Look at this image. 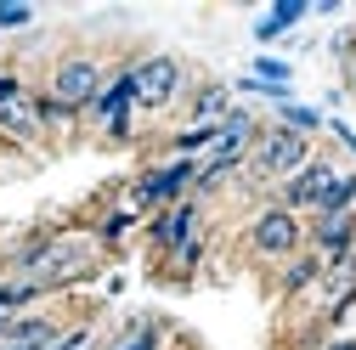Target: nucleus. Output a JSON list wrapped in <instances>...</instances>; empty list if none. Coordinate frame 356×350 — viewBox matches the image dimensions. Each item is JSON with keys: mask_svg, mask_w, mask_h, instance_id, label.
<instances>
[{"mask_svg": "<svg viewBox=\"0 0 356 350\" xmlns=\"http://www.w3.org/2000/svg\"><path fill=\"white\" fill-rule=\"evenodd\" d=\"M187 238H198V198H181V203H170V209H153L147 215V243L153 254H175Z\"/></svg>", "mask_w": 356, "mask_h": 350, "instance_id": "nucleus-8", "label": "nucleus"}, {"mask_svg": "<svg viewBox=\"0 0 356 350\" xmlns=\"http://www.w3.org/2000/svg\"><path fill=\"white\" fill-rule=\"evenodd\" d=\"M91 266H97V249L85 243V238H68V232L29 238L23 249H12V277H29L34 288H46V294L68 288L74 277H85Z\"/></svg>", "mask_w": 356, "mask_h": 350, "instance_id": "nucleus-1", "label": "nucleus"}, {"mask_svg": "<svg viewBox=\"0 0 356 350\" xmlns=\"http://www.w3.org/2000/svg\"><path fill=\"white\" fill-rule=\"evenodd\" d=\"M34 299H46V288H34L29 277H0V311L6 317H23Z\"/></svg>", "mask_w": 356, "mask_h": 350, "instance_id": "nucleus-15", "label": "nucleus"}, {"mask_svg": "<svg viewBox=\"0 0 356 350\" xmlns=\"http://www.w3.org/2000/svg\"><path fill=\"white\" fill-rule=\"evenodd\" d=\"M350 209H356V169H350V175H334V181H328L317 215H350Z\"/></svg>", "mask_w": 356, "mask_h": 350, "instance_id": "nucleus-17", "label": "nucleus"}, {"mask_svg": "<svg viewBox=\"0 0 356 350\" xmlns=\"http://www.w3.org/2000/svg\"><path fill=\"white\" fill-rule=\"evenodd\" d=\"M311 158H317V153H311V136L272 124V130H260V136H254L243 175H249V181H272V187H283L289 175H294V169H305Z\"/></svg>", "mask_w": 356, "mask_h": 350, "instance_id": "nucleus-2", "label": "nucleus"}, {"mask_svg": "<svg viewBox=\"0 0 356 350\" xmlns=\"http://www.w3.org/2000/svg\"><path fill=\"white\" fill-rule=\"evenodd\" d=\"M57 333H63V328H57L51 317H12V328H6V344H23V350H46Z\"/></svg>", "mask_w": 356, "mask_h": 350, "instance_id": "nucleus-12", "label": "nucleus"}, {"mask_svg": "<svg viewBox=\"0 0 356 350\" xmlns=\"http://www.w3.org/2000/svg\"><path fill=\"white\" fill-rule=\"evenodd\" d=\"M130 79H136V108L164 113L175 102V91H181V62L175 57H147V62L130 68Z\"/></svg>", "mask_w": 356, "mask_h": 350, "instance_id": "nucleus-7", "label": "nucleus"}, {"mask_svg": "<svg viewBox=\"0 0 356 350\" xmlns=\"http://www.w3.org/2000/svg\"><path fill=\"white\" fill-rule=\"evenodd\" d=\"M305 249V221L289 209H260L254 221H249V254L254 260H294Z\"/></svg>", "mask_w": 356, "mask_h": 350, "instance_id": "nucleus-4", "label": "nucleus"}, {"mask_svg": "<svg viewBox=\"0 0 356 350\" xmlns=\"http://www.w3.org/2000/svg\"><path fill=\"white\" fill-rule=\"evenodd\" d=\"M34 23V6H23V0H0V28H23Z\"/></svg>", "mask_w": 356, "mask_h": 350, "instance_id": "nucleus-24", "label": "nucleus"}, {"mask_svg": "<svg viewBox=\"0 0 356 350\" xmlns=\"http://www.w3.org/2000/svg\"><path fill=\"white\" fill-rule=\"evenodd\" d=\"M334 164L328 158H311L305 169H294L289 175V181L277 187V209H289V215H300V221H305V215H317V203H323V192H328V181H334Z\"/></svg>", "mask_w": 356, "mask_h": 350, "instance_id": "nucleus-5", "label": "nucleus"}, {"mask_svg": "<svg viewBox=\"0 0 356 350\" xmlns=\"http://www.w3.org/2000/svg\"><path fill=\"white\" fill-rule=\"evenodd\" d=\"M198 181V158H170V164H153L136 187H130V209H170V203H181Z\"/></svg>", "mask_w": 356, "mask_h": 350, "instance_id": "nucleus-3", "label": "nucleus"}, {"mask_svg": "<svg viewBox=\"0 0 356 350\" xmlns=\"http://www.w3.org/2000/svg\"><path fill=\"white\" fill-rule=\"evenodd\" d=\"M130 108H136V79H130V68L124 74H113V79H102V91H97V102L91 108H85V113H91V119H124Z\"/></svg>", "mask_w": 356, "mask_h": 350, "instance_id": "nucleus-10", "label": "nucleus"}, {"mask_svg": "<svg viewBox=\"0 0 356 350\" xmlns=\"http://www.w3.org/2000/svg\"><path fill=\"white\" fill-rule=\"evenodd\" d=\"M40 108H34V97H17V102H0V136L6 142H34L40 136Z\"/></svg>", "mask_w": 356, "mask_h": 350, "instance_id": "nucleus-11", "label": "nucleus"}, {"mask_svg": "<svg viewBox=\"0 0 356 350\" xmlns=\"http://www.w3.org/2000/svg\"><path fill=\"white\" fill-rule=\"evenodd\" d=\"M277 124H283V130H300V136H317L328 119H323L317 108H305V102H294V97H289V102H277Z\"/></svg>", "mask_w": 356, "mask_h": 350, "instance_id": "nucleus-16", "label": "nucleus"}, {"mask_svg": "<svg viewBox=\"0 0 356 350\" xmlns=\"http://www.w3.org/2000/svg\"><path fill=\"white\" fill-rule=\"evenodd\" d=\"M198 260H204V238H187L181 249H175V254H170V266H175V277H187V272L198 266Z\"/></svg>", "mask_w": 356, "mask_h": 350, "instance_id": "nucleus-22", "label": "nucleus"}, {"mask_svg": "<svg viewBox=\"0 0 356 350\" xmlns=\"http://www.w3.org/2000/svg\"><path fill=\"white\" fill-rule=\"evenodd\" d=\"M130 221H136V209H113V215H108V221L97 226V243H119V238L130 232Z\"/></svg>", "mask_w": 356, "mask_h": 350, "instance_id": "nucleus-20", "label": "nucleus"}, {"mask_svg": "<svg viewBox=\"0 0 356 350\" xmlns=\"http://www.w3.org/2000/svg\"><path fill=\"white\" fill-rule=\"evenodd\" d=\"M232 113V91L227 85H204V91L193 97V124H220Z\"/></svg>", "mask_w": 356, "mask_h": 350, "instance_id": "nucleus-14", "label": "nucleus"}, {"mask_svg": "<svg viewBox=\"0 0 356 350\" xmlns=\"http://www.w3.org/2000/svg\"><path fill=\"white\" fill-rule=\"evenodd\" d=\"M209 147H215V124H187L181 136L170 142L175 158H198V153H209Z\"/></svg>", "mask_w": 356, "mask_h": 350, "instance_id": "nucleus-18", "label": "nucleus"}, {"mask_svg": "<svg viewBox=\"0 0 356 350\" xmlns=\"http://www.w3.org/2000/svg\"><path fill=\"white\" fill-rule=\"evenodd\" d=\"M254 79H266V85H289L294 79V68L283 62V57H254V68H249Z\"/></svg>", "mask_w": 356, "mask_h": 350, "instance_id": "nucleus-19", "label": "nucleus"}, {"mask_svg": "<svg viewBox=\"0 0 356 350\" xmlns=\"http://www.w3.org/2000/svg\"><path fill=\"white\" fill-rule=\"evenodd\" d=\"M323 350H356V339H328Z\"/></svg>", "mask_w": 356, "mask_h": 350, "instance_id": "nucleus-27", "label": "nucleus"}, {"mask_svg": "<svg viewBox=\"0 0 356 350\" xmlns=\"http://www.w3.org/2000/svg\"><path fill=\"white\" fill-rule=\"evenodd\" d=\"M108 136H113V142H130V113H124V119H108Z\"/></svg>", "mask_w": 356, "mask_h": 350, "instance_id": "nucleus-26", "label": "nucleus"}, {"mask_svg": "<svg viewBox=\"0 0 356 350\" xmlns=\"http://www.w3.org/2000/svg\"><path fill=\"white\" fill-rule=\"evenodd\" d=\"M85 344H91V328H74V333H57L46 350H85Z\"/></svg>", "mask_w": 356, "mask_h": 350, "instance_id": "nucleus-25", "label": "nucleus"}, {"mask_svg": "<svg viewBox=\"0 0 356 350\" xmlns=\"http://www.w3.org/2000/svg\"><path fill=\"white\" fill-rule=\"evenodd\" d=\"M113 350H159V322H136V333L119 339Z\"/></svg>", "mask_w": 356, "mask_h": 350, "instance_id": "nucleus-23", "label": "nucleus"}, {"mask_svg": "<svg viewBox=\"0 0 356 350\" xmlns=\"http://www.w3.org/2000/svg\"><path fill=\"white\" fill-rule=\"evenodd\" d=\"M97 91H102V68H97L91 57H63V62H57L51 97H57L68 113H85V108L97 102Z\"/></svg>", "mask_w": 356, "mask_h": 350, "instance_id": "nucleus-6", "label": "nucleus"}, {"mask_svg": "<svg viewBox=\"0 0 356 350\" xmlns=\"http://www.w3.org/2000/svg\"><path fill=\"white\" fill-rule=\"evenodd\" d=\"M6 328H12V317H6V311H0V344H6Z\"/></svg>", "mask_w": 356, "mask_h": 350, "instance_id": "nucleus-28", "label": "nucleus"}, {"mask_svg": "<svg viewBox=\"0 0 356 350\" xmlns=\"http://www.w3.org/2000/svg\"><path fill=\"white\" fill-rule=\"evenodd\" d=\"M305 249L317 254V260L356 254V209H350V215H311V226H305Z\"/></svg>", "mask_w": 356, "mask_h": 350, "instance_id": "nucleus-9", "label": "nucleus"}, {"mask_svg": "<svg viewBox=\"0 0 356 350\" xmlns=\"http://www.w3.org/2000/svg\"><path fill=\"white\" fill-rule=\"evenodd\" d=\"M305 12H311V6H305V0H277V6H272V12H266V17H272V28L283 34V28H294V23L305 17Z\"/></svg>", "mask_w": 356, "mask_h": 350, "instance_id": "nucleus-21", "label": "nucleus"}, {"mask_svg": "<svg viewBox=\"0 0 356 350\" xmlns=\"http://www.w3.org/2000/svg\"><path fill=\"white\" fill-rule=\"evenodd\" d=\"M317 277H323V260L311 254V249H300L294 260H283L277 288H283V294H305V288H317Z\"/></svg>", "mask_w": 356, "mask_h": 350, "instance_id": "nucleus-13", "label": "nucleus"}]
</instances>
